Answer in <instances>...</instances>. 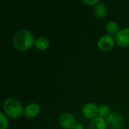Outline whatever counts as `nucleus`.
I'll return each mask as SVG.
<instances>
[{"label":"nucleus","instance_id":"f257e3e1","mask_svg":"<svg viewBox=\"0 0 129 129\" xmlns=\"http://www.w3.org/2000/svg\"><path fill=\"white\" fill-rule=\"evenodd\" d=\"M35 37L30 31L21 29L14 35L13 44L17 50L25 51L35 44Z\"/></svg>","mask_w":129,"mask_h":129},{"label":"nucleus","instance_id":"f03ea898","mask_svg":"<svg viewBox=\"0 0 129 129\" xmlns=\"http://www.w3.org/2000/svg\"><path fill=\"white\" fill-rule=\"evenodd\" d=\"M3 109L5 113L13 119H17L21 116L24 113L21 103L13 98H8L4 101Z\"/></svg>","mask_w":129,"mask_h":129},{"label":"nucleus","instance_id":"7ed1b4c3","mask_svg":"<svg viewBox=\"0 0 129 129\" xmlns=\"http://www.w3.org/2000/svg\"><path fill=\"white\" fill-rule=\"evenodd\" d=\"M106 121L109 127L112 129L121 128L124 125V119L122 116L115 112L110 113Z\"/></svg>","mask_w":129,"mask_h":129},{"label":"nucleus","instance_id":"20e7f679","mask_svg":"<svg viewBox=\"0 0 129 129\" xmlns=\"http://www.w3.org/2000/svg\"><path fill=\"white\" fill-rule=\"evenodd\" d=\"M115 44V40L110 35H104L100 37L98 42V45L99 48L102 51L110 50Z\"/></svg>","mask_w":129,"mask_h":129},{"label":"nucleus","instance_id":"39448f33","mask_svg":"<svg viewBox=\"0 0 129 129\" xmlns=\"http://www.w3.org/2000/svg\"><path fill=\"white\" fill-rule=\"evenodd\" d=\"M59 122L64 128L73 129L76 125V119L71 113H63L59 117Z\"/></svg>","mask_w":129,"mask_h":129},{"label":"nucleus","instance_id":"423d86ee","mask_svg":"<svg viewBox=\"0 0 129 129\" xmlns=\"http://www.w3.org/2000/svg\"><path fill=\"white\" fill-rule=\"evenodd\" d=\"M82 113L88 119H94L98 114V107L94 103H87L82 107Z\"/></svg>","mask_w":129,"mask_h":129},{"label":"nucleus","instance_id":"0eeeda50","mask_svg":"<svg viewBox=\"0 0 129 129\" xmlns=\"http://www.w3.org/2000/svg\"><path fill=\"white\" fill-rule=\"evenodd\" d=\"M116 40L119 45L122 47H128L129 28H125L119 30L116 36Z\"/></svg>","mask_w":129,"mask_h":129},{"label":"nucleus","instance_id":"6e6552de","mask_svg":"<svg viewBox=\"0 0 129 129\" xmlns=\"http://www.w3.org/2000/svg\"><path fill=\"white\" fill-rule=\"evenodd\" d=\"M40 111V107L36 103L29 104L24 109V115L26 117H34L39 114Z\"/></svg>","mask_w":129,"mask_h":129},{"label":"nucleus","instance_id":"1a4fd4ad","mask_svg":"<svg viewBox=\"0 0 129 129\" xmlns=\"http://www.w3.org/2000/svg\"><path fill=\"white\" fill-rule=\"evenodd\" d=\"M107 125V121L104 118L97 116L91 121L89 129H106Z\"/></svg>","mask_w":129,"mask_h":129},{"label":"nucleus","instance_id":"9d476101","mask_svg":"<svg viewBox=\"0 0 129 129\" xmlns=\"http://www.w3.org/2000/svg\"><path fill=\"white\" fill-rule=\"evenodd\" d=\"M107 8L104 3L99 2L98 4H97L95 5L94 14L96 17H98L99 18H103L107 15Z\"/></svg>","mask_w":129,"mask_h":129},{"label":"nucleus","instance_id":"9b49d317","mask_svg":"<svg viewBox=\"0 0 129 129\" xmlns=\"http://www.w3.org/2000/svg\"><path fill=\"white\" fill-rule=\"evenodd\" d=\"M35 45L39 50H45L49 46V40L44 36H40L37 38L35 41Z\"/></svg>","mask_w":129,"mask_h":129},{"label":"nucleus","instance_id":"f8f14e48","mask_svg":"<svg viewBox=\"0 0 129 129\" xmlns=\"http://www.w3.org/2000/svg\"><path fill=\"white\" fill-rule=\"evenodd\" d=\"M106 29L109 34H117L119 31V26L116 22L109 21L106 26Z\"/></svg>","mask_w":129,"mask_h":129},{"label":"nucleus","instance_id":"ddd939ff","mask_svg":"<svg viewBox=\"0 0 129 129\" xmlns=\"http://www.w3.org/2000/svg\"><path fill=\"white\" fill-rule=\"evenodd\" d=\"M110 114V107L107 105L103 104V105H101L100 107H98V115L100 116V117H102L104 119L105 117L107 118Z\"/></svg>","mask_w":129,"mask_h":129},{"label":"nucleus","instance_id":"4468645a","mask_svg":"<svg viewBox=\"0 0 129 129\" xmlns=\"http://www.w3.org/2000/svg\"><path fill=\"white\" fill-rule=\"evenodd\" d=\"M0 122H1L0 129H6L8 128L9 122L6 116L2 112L0 113Z\"/></svg>","mask_w":129,"mask_h":129},{"label":"nucleus","instance_id":"2eb2a0df","mask_svg":"<svg viewBox=\"0 0 129 129\" xmlns=\"http://www.w3.org/2000/svg\"><path fill=\"white\" fill-rule=\"evenodd\" d=\"M84 3L88 4V5H97L98 4V0H83L82 1Z\"/></svg>","mask_w":129,"mask_h":129},{"label":"nucleus","instance_id":"dca6fc26","mask_svg":"<svg viewBox=\"0 0 129 129\" xmlns=\"http://www.w3.org/2000/svg\"><path fill=\"white\" fill-rule=\"evenodd\" d=\"M73 129H84V126L81 123H76Z\"/></svg>","mask_w":129,"mask_h":129}]
</instances>
